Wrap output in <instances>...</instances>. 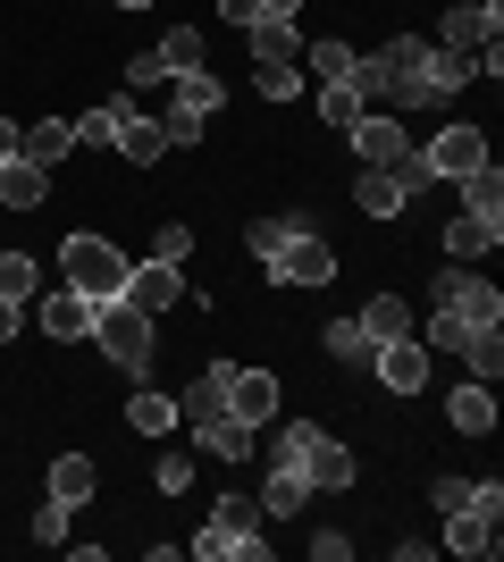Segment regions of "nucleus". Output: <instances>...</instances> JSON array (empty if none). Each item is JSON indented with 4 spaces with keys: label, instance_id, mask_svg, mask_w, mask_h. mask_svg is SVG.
<instances>
[{
    "label": "nucleus",
    "instance_id": "16",
    "mask_svg": "<svg viewBox=\"0 0 504 562\" xmlns=\"http://www.w3.org/2000/svg\"><path fill=\"white\" fill-rule=\"evenodd\" d=\"M462 211L480 218V227L504 235V168H496V160H480L471 177H462Z\"/></svg>",
    "mask_w": 504,
    "mask_h": 562
},
{
    "label": "nucleus",
    "instance_id": "47",
    "mask_svg": "<svg viewBox=\"0 0 504 562\" xmlns=\"http://www.w3.org/2000/svg\"><path fill=\"white\" fill-rule=\"evenodd\" d=\"M312 554H320V562H345V554H354V538H345V529H320Z\"/></svg>",
    "mask_w": 504,
    "mask_h": 562
},
{
    "label": "nucleus",
    "instance_id": "41",
    "mask_svg": "<svg viewBox=\"0 0 504 562\" xmlns=\"http://www.w3.org/2000/svg\"><path fill=\"white\" fill-rule=\"evenodd\" d=\"M34 538H43V546H68V504H59V495L34 513Z\"/></svg>",
    "mask_w": 504,
    "mask_h": 562
},
{
    "label": "nucleus",
    "instance_id": "51",
    "mask_svg": "<svg viewBox=\"0 0 504 562\" xmlns=\"http://www.w3.org/2000/svg\"><path fill=\"white\" fill-rule=\"evenodd\" d=\"M110 9H144V0H110Z\"/></svg>",
    "mask_w": 504,
    "mask_h": 562
},
{
    "label": "nucleus",
    "instance_id": "34",
    "mask_svg": "<svg viewBox=\"0 0 504 562\" xmlns=\"http://www.w3.org/2000/svg\"><path fill=\"white\" fill-rule=\"evenodd\" d=\"M34 285H43L34 260H25V252H0V294H9V303H34Z\"/></svg>",
    "mask_w": 504,
    "mask_h": 562
},
{
    "label": "nucleus",
    "instance_id": "29",
    "mask_svg": "<svg viewBox=\"0 0 504 562\" xmlns=\"http://www.w3.org/2000/svg\"><path fill=\"white\" fill-rule=\"evenodd\" d=\"M119 151H126V160H135V168H152V160H160V151H168L160 117H126V126H119Z\"/></svg>",
    "mask_w": 504,
    "mask_h": 562
},
{
    "label": "nucleus",
    "instance_id": "31",
    "mask_svg": "<svg viewBox=\"0 0 504 562\" xmlns=\"http://www.w3.org/2000/svg\"><path fill=\"white\" fill-rule=\"evenodd\" d=\"M455 352L471 361V378H488V386H496V370H504V345H496V328H471Z\"/></svg>",
    "mask_w": 504,
    "mask_h": 562
},
{
    "label": "nucleus",
    "instance_id": "14",
    "mask_svg": "<svg viewBox=\"0 0 504 562\" xmlns=\"http://www.w3.org/2000/svg\"><path fill=\"white\" fill-rule=\"evenodd\" d=\"M294 462L312 470V487H354V446H336L328 428H312V437H303V453H294Z\"/></svg>",
    "mask_w": 504,
    "mask_h": 562
},
{
    "label": "nucleus",
    "instance_id": "30",
    "mask_svg": "<svg viewBox=\"0 0 504 562\" xmlns=\"http://www.w3.org/2000/svg\"><path fill=\"white\" fill-rule=\"evenodd\" d=\"M294 227H312V218H303V211H287V218H253V227H244V244H253V260H278V244H287Z\"/></svg>",
    "mask_w": 504,
    "mask_h": 562
},
{
    "label": "nucleus",
    "instance_id": "42",
    "mask_svg": "<svg viewBox=\"0 0 504 562\" xmlns=\"http://www.w3.org/2000/svg\"><path fill=\"white\" fill-rule=\"evenodd\" d=\"M202 126H211V117H186V110H168V117H160L168 151H177V143H202Z\"/></svg>",
    "mask_w": 504,
    "mask_h": 562
},
{
    "label": "nucleus",
    "instance_id": "20",
    "mask_svg": "<svg viewBox=\"0 0 504 562\" xmlns=\"http://www.w3.org/2000/svg\"><path fill=\"white\" fill-rule=\"evenodd\" d=\"M51 193V168H34V160H9L0 168V211H34Z\"/></svg>",
    "mask_w": 504,
    "mask_h": 562
},
{
    "label": "nucleus",
    "instance_id": "24",
    "mask_svg": "<svg viewBox=\"0 0 504 562\" xmlns=\"http://www.w3.org/2000/svg\"><path fill=\"white\" fill-rule=\"evenodd\" d=\"M404 328H412L404 294H370V303H361V336H370V345H387V336H404Z\"/></svg>",
    "mask_w": 504,
    "mask_h": 562
},
{
    "label": "nucleus",
    "instance_id": "45",
    "mask_svg": "<svg viewBox=\"0 0 504 562\" xmlns=\"http://www.w3.org/2000/svg\"><path fill=\"white\" fill-rule=\"evenodd\" d=\"M429 495H437V513H462V504H471V479H437Z\"/></svg>",
    "mask_w": 504,
    "mask_h": 562
},
{
    "label": "nucleus",
    "instance_id": "35",
    "mask_svg": "<svg viewBox=\"0 0 504 562\" xmlns=\"http://www.w3.org/2000/svg\"><path fill=\"white\" fill-rule=\"evenodd\" d=\"M488 244H496V227H480V218H471V211H462L455 227H446V252H455V260H480Z\"/></svg>",
    "mask_w": 504,
    "mask_h": 562
},
{
    "label": "nucleus",
    "instance_id": "50",
    "mask_svg": "<svg viewBox=\"0 0 504 562\" xmlns=\"http://www.w3.org/2000/svg\"><path fill=\"white\" fill-rule=\"evenodd\" d=\"M261 9H269V18H294V9H303V0H261Z\"/></svg>",
    "mask_w": 504,
    "mask_h": 562
},
{
    "label": "nucleus",
    "instance_id": "2",
    "mask_svg": "<svg viewBox=\"0 0 504 562\" xmlns=\"http://www.w3.org/2000/svg\"><path fill=\"white\" fill-rule=\"evenodd\" d=\"M261 529V504H244V495H219V513L202 520V538H193V554L202 562H261L269 538H253Z\"/></svg>",
    "mask_w": 504,
    "mask_h": 562
},
{
    "label": "nucleus",
    "instance_id": "1",
    "mask_svg": "<svg viewBox=\"0 0 504 562\" xmlns=\"http://www.w3.org/2000/svg\"><path fill=\"white\" fill-rule=\"evenodd\" d=\"M59 269H68V285L85 294V303H119V294H126V269H135V260H126L110 235H85V227H76L68 244H59Z\"/></svg>",
    "mask_w": 504,
    "mask_h": 562
},
{
    "label": "nucleus",
    "instance_id": "5",
    "mask_svg": "<svg viewBox=\"0 0 504 562\" xmlns=\"http://www.w3.org/2000/svg\"><path fill=\"white\" fill-rule=\"evenodd\" d=\"M480 160H488V126H446V135L421 143V168H429V177H446V186H462Z\"/></svg>",
    "mask_w": 504,
    "mask_h": 562
},
{
    "label": "nucleus",
    "instance_id": "18",
    "mask_svg": "<svg viewBox=\"0 0 504 562\" xmlns=\"http://www.w3.org/2000/svg\"><path fill=\"white\" fill-rule=\"evenodd\" d=\"M446 412H455L462 437H488V428H496V386H488V378H471V386H455V403H446Z\"/></svg>",
    "mask_w": 504,
    "mask_h": 562
},
{
    "label": "nucleus",
    "instance_id": "11",
    "mask_svg": "<svg viewBox=\"0 0 504 562\" xmlns=\"http://www.w3.org/2000/svg\"><path fill=\"white\" fill-rule=\"evenodd\" d=\"M312 470H303V462H294V453H269V479H261V513H303V504H312Z\"/></svg>",
    "mask_w": 504,
    "mask_h": 562
},
{
    "label": "nucleus",
    "instance_id": "9",
    "mask_svg": "<svg viewBox=\"0 0 504 562\" xmlns=\"http://www.w3.org/2000/svg\"><path fill=\"white\" fill-rule=\"evenodd\" d=\"M496 25H504V0H455V9H446V43H437V50L480 59V50L496 43Z\"/></svg>",
    "mask_w": 504,
    "mask_h": 562
},
{
    "label": "nucleus",
    "instance_id": "25",
    "mask_svg": "<svg viewBox=\"0 0 504 562\" xmlns=\"http://www.w3.org/2000/svg\"><path fill=\"white\" fill-rule=\"evenodd\" d=\"M126 428H135V437H168V428H177V395H160V386H144V395L126 403Z\"/></svg>",
    "mask_w": 504,
    "mask_h": 562
},
{
    "label": "nucleus",
    "instance_id": "48",
    "mask_svg": "<svg viewBox=\"0 0 504 562\" xmlns=\"http://www.w3.org/2000/svg\"><path fill=\"white\" fill-rule=\"evenodd\" d=\"M9 160H25V126H18V117H0V168H9Z\"/></svg>",
    "mask_w": 504,
    "mask_h": 562
},
{
    "label": "nucleus",
    "instance_id": "40",
    "mask_svg": "<svg viewBox=\"0 0 504 562\" xmlns=\"http://www.w3.org/2000/svg\"><path fill=\"white\" fill-rule=\"evenodd\" d=\"M253 85H261V101H294L303 93V68H261Z\"/></svg>",
    "mask_w": 504,
    "mask_h": 562
},
{
    "label": "nucleus",
    "instance_id": "21",
    "mask_svg": "<svg viewBox=\"0 0 504 562\" xmlns=\"http://www.w3.org/2000/svg\"><path fill=\"white\" fill-rule=\"evenodd\" d=\"M168 85H177V110H186V117H219V110H227V93H219L211 68H186V76H168Z\"/></svg>",
    "mask_w": 504,
    "mask_h": 562
},
{
    "label": "nucleus",
    "instance_id": "32",
    "mask_svg": "<svg viewBox=\"0 0 504 562\" xmlns=\"http://www.w3.org/2000/svg\"><path fill=\"white\" fill-rule=\"evenodd\" d=\"M253 437H261V428H253V420H236V412H227V420H219L211 437H202V446H211L219 462H244V453H253Z\"/></svg>",
    "mask_w": 504,
    "mask_h": 562
},
{
    "label": "nucleus",
    "instance_id": "27",
    "mask_svg": "<svg viewBox=\"0 0 504 562\" xmlns=\"http://www.w3.org/2000/svg\"><path fill=\"white\" fill-rule=\"evenodd\" d=\"M152 59H160V85H168V76H186V68H202V34H193V25H168Z\"/></svg>",
    "mask_w": 504,
    "mask_h": 562
},
{
    "label": "nucleus",
    "instance_id": "7",
    "mask_svg": "<svg viewBox=\"0 0 504 562\" xmlns=\"http://www.w3.org/2000/svg\"><path fill=\"white\" fill-rule=\"evenodd\" d=\"M345 135H354V160L361 168H395L412 151V135H404V117H395V110H361Z\"/></svg>",
    "mask_w": 504,
    "mask_h": 562
},
{
    "label": "nucleus",
    "instance_id": "19",
    "mask_svg": "<svg viewBox=\"0 0 504 562\" xmlns=\"http://www.w3.org/2000/svg\"><path fill=\"white\" fill-rule=\"evenodd\" d=\"M43 336H59V345H76V336H93V303H85V294H51L43 303Z\"/></svg>",
    "mask_w": 504,
    "mask_h": 562
},
{
    "label": "nucleus",
    "instance_id": "13",
    "mask_svg": "<svg viewBox=\"0 0 504 562\" xmlns=\"http://www.w3.org/2000/svg\"><path fill=\"white\" fill-rule=\"evenodd\" d=\"M227 412H236V420H278V378L269 370H227Z\"/></svg>",
    "mask_w": 504,
    "mask_h": 562
},
{
    "label": "nucleus",
    "instance_id": "28",
    "mask_svg": "<svg viewBox=\"0 0 504 562\" xmlns=\"http://www.w3.org/2000/svg\"><path fill=\"white\" fill-rule=\"evenodd\" d=\"M446 546H455V554H496V520H480L462 504V513H446Z\"/></svg>",
    "mask_w": 504,
    "mask_h": 562
},
{
    "label": "nucleus",
    "instance_id": "4",
    "mask_svg": "<svg viewBox=\"0 0 504 562\" xmlns=\"http://www.w3.org/2000/svg\"><path fill=\"white\" fill-rule=\"evenodd\" d=\"M437 311H455L462 328H504V294L471 269H437Z\"/></svg>",
    "mask_w": 504,
    "mask_h": 562
},
{
    "label": "nucleus",
    "instance_id": "23",
    "mask_svg": "<svg viewBox=\"0 0 504 562\" xmlns=\"http://www.w3.org/2000/svg\"><path fill=\"white\" fill-rule=\"evenodd\" d=\"M93 487H101V479H93L85 453H59V462H51V495H59L68 513H76V504H93Z\"/></svg>",
    "mask_w": 504,
    "mask_h": 562
},
{
    "label": "nucleus",
    "instance_id": "3",
    "mask_svg": "<svg viewBox=\"0 0 504 562\" xmlns=\"http://www.w3.org/2000/svg\"><path fill=\"white\" fill-rule=\"evenodd\" d=\"M93 336L119 370H152V319L135 303H93Z\"/></svg>",
    "mask_w": 504,
    "mask_h": 562
},
{
    "label": "nucleus",
    "instance_id": "33",
    "mask_svg": "<svg viewBox=\"0 0 504 562\" xmlns=\"http://www.w3.org/2000/svg\"><path fill=\"white\" fill-rule=\"evenodd\" d=\"M361 110H370V101H361V93H354V85H345V76H336V85H320V117H328L336 135H345V126H354V117H361Z\"/></svg>",
    "mask_w": 504,
    "mask_h": 562
},
{
    "label": "nucleus",
    "instance_id": "6",
    "mask_svg": "<svg viewBox=\"0 0 504 562\" xmlns=\"http://www.w3.org/2000/svg\"><path fill=\"white\" fill-rule=\"evenodd\" d=\"M370 370H379L387 395H421V386H429V345L404 328V336H387V345L370 352Z\"/></svg>",
    "mask_w": 504,
    "mask_h": 562
},
{
    "label": "nucleus",
    "instance_id": "10",
    "mask_svg": "<svg viewBox=\"0 0 504 562\" xmlns=\"http://www.w3.org/2000/svg\"><path fill=\"white\" fill-rule=\"evenodd\" d=\"M177 420H186L193 437H211V428L227 420V361H211V370H202L186 395H177Z\"/></svg>",
    "mask_w": 504,
    "mask_h": 562
},
{
    "label": "nucleus",
    "instance_id": "44",
    "mask_svg": "<svg viewBox=\"0 0 504 562\" xmlns=\"http://www.w3.org/2000/svg\"><path fill=\"white\" fill-rule=\"evenodd\" d=\"M219 18H227V25H244V34H253V25H261L269 9H261V0H219Z\"/></svg>",
    "mask_w": 504,
    "mask_h": 562
},
{
    "label": "nucleus",
    "instance_id": "49",
    "mask_svg": "<svg viewBox=\"0 0 504 562\" xmlns=\"http://www.w3.org/2000/svg\"><path fill=\"white\" fill-rule=\"evenodd\" d=\"M18 319H25V303H9V294H0V345L18 336Z\"/></svg>",
    "mask_w": 504,
    "mask_h": 562
},
{
    "label": "nucleus",
    "instance_id": "8",
    "mask_svg": "<svg viewBox=\"0 0 504 562\" xmlns=\"http://www.w3.org/2000/svg\"><path fill=\"white\" fill-rule=\"evenodd\" d=\"M269 278H278V285H328L336 278V252L320 244L312 227H294L287 244H278V260H269Z\"/></svg>",
    "mask_w": 504,
    "mask_h": 562
},
{
    "label": "nucleus",
    "instance_id": "43",
    "mask_svg": "<svg viewBox=\"0 0 504 562\" xmlns=\"http://www.w3.org/2000/svg\"><path fill=\"white\" fill-rule=\"evenodd\" d=\"M471 513H480V520H504V487H496V479H471Z\"/></svg>",
    "mask_w": 504,
    "mask_h": 562
},
{
    "label": "nucleus",
    "instance_id": "12",
    "mask_svg": "<svg viewBox=\"0 0 504 562\" xmlns=\"http://www.w3.org/2000/svg\"><path fill=\"white\" fill-rule=\"evenodd\" d=\"M119 303H135L152 319V311H177L186 303V278H177V269H168V260H144V269H126V294Z\"/></svg>",
    "mask_w": 504,
    "mask_h": 562
},
{
    "label": "nucleus",
    "instance_id": "17",
    "mask_svg": "<svg viewBox=\"0 0 504 562\" xmlns=\"http://www.w3.org/2000/svg\"><path fill=\"white\" fill-rule=\"evenodd\" d=\"M253 68H303V34H294V18H261V25H253Z\"/></svg>",
    "mask_w": 504,
    "mask_h": 562
},
{
    "label": "nucleus",
    "instance_id": "36",
    "mask_svg": "<svg viewBox=\"0 0 504 562\" xmlns=\"http://www.w3.org/2000/svg\"><path fill=\"white\" fill-rule=\"evenodd\" d=\"M354 68V50L345 43H303V76H320V85H336V76Z\"/></svg>",
    "mask_w": 504,
    "mask_h": 562
},
{
    "label": "nucleus",
    "instance_id": "15",
    "mask_svg": "<svg viewBox=\"0 0 504 562\" xmlns=\"http://www.w3.org/2000/svg\"><path fill=\"white\" fill-rule=\"evenodd\" d=\"M471 76H480V68H471V59H462V50H421V101H455L462 93V85H471Z\"/></svg>",
    "mask_w": 504,
    "mask_h": 562
},
{
    "label": "nucleus",
    "instance_id": "46",
    "mask_svg": "<svg viewBox=\"0 0 504 562\" xmlns=\"http://www.w3.org/2000/svg\"><path fill=\"white\" fill-rule=\"evenodd\" d=\"M462 336H471V328H462L455 311H437V319H429V345H446V352H455V345H462Z\"/></svg>",
    "mask_w": 504,
    "mask_h": 562
},
{
    "label": "nucleus",
    "instance_id": "22",
    "mask_svg": "<svg viewBox=\"0 0 504 562\" xmlns=\"http://www.w3.org/2000/svg\"><path fill=\"white\" fill-rule=\"evenodd\" d=\"M68 151H76V126H68V117H43V126H25V160H34V168H59Z\"/></svg>",
    "mask_w": 504,
    "mask_h": 562
},
{
    "label": "nucleus",
    "instance_id": "39",
    "mask_svg": "<svg viewBox=\"0 0 504 562\" xmlns=\"http://www.w3.org/2000/svg\"><path fill=\"white\" fill-rule=\"evenodd\" d=\"M152 470H160V495H186V487H193V470H202V462H193V453H160Z\"/></svg>",
    "mask_w": 504,
    "mask_h": 562
},
{
    "label": "nucleus",
    "instance_id": "38",
    "mask_svg": "<svg viewBox=\"0 0 504 562\" xmlns=\"http://www.w3.org/2000/svg\"><path fill=\"white\" fill-rule=\"evenodd\" d=\"M152 260H168V269H186V260H193V227H186V218H168V227L152 235Z\"/></svg>",
    "mask_w": 504,
    "mask_h": 562
},
{
    "label": "nucleus",
    "instance_id": "26",
    "mask_svg": "<svg viewBox=\"0 0 504 562\" xmlns=\"http://www.w3.org/2000/svg\"><path fill=\"white\" fill-rule=\"evenodd\" d=\"M354 202H361V211H370V218H395V211H404V202H412V193L395 186V177H387V168H361V186H354Z\"/></svg>",
    "mask_w": 504,
    "mask_h": 562
},
{
    "label": "nucleus",
    "instance_id": "37",
    "mask_svg": "<svg viewBox=\"0 0 504 562\" xmlns=\"http://www.w3.org/2000/svg\"><path fill=\"white\" fill-rule=\"evenodd\" d=\"M328 352H336V361H354V370H370V352H379V345L361 336V319H336V328H328Z\"/></svg>",
    "mask_w": 504,
    "mask_h": 562
}]
</instances>
